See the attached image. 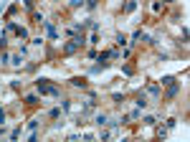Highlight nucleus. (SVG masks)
Here are the masks:
<instances>
[{
	"mask_svg": "<svg viewBox=\"0 0 190 142\" xmlns=\"http://www.w3.org/2000/svg\"><path fill=\"white\" fill-rule=\"evenodd\" d=\"M38 91H41V94H51V96H59V89H56V86H51V84H41V81H38Z\"/></svg>",
	"mask_w": 190,
	"mask_h": 142,
	"instance_id": "f257e3e1",
	"label": "nucleus"
},
{
	"mask_svg": "<svg viewBox=\"0 0 190 142\" xmlns=\"http://www.w3.org/2000/svg\"><path fill=\"white\" fill-rule=\"evenodd\" d=\"M135 8H137V3H135V0H129V3H127V8H124V10L129 13V10H135Z\"/></svg>",
	"mask_w": 190,
	"mask_h": 142,
	"instance_id": "39448f33",
	"label": "nucleus"
},
{
	"mask_svg": "<svg viewBox=\"0 0 190 142\" xmlns=\"http://www.w3.org/2000/svg\"><path fill=\"white\" fill-rule=\"evenodd\" d=\"M97 125H107V114H99L97 117Z\"/></svg>",
	"mask_w": 190,
	"mask_h": 142,
	"instance_id": "423d86ee",
	"label": "nucleus"
},
{
	"mask_svg": "<svg viewBox=\"0 0 190 142\" xmlns=\"http://www.w3.org/2000/svg\"><path fill=\"white\" fill-rule=\"evenodd\" d=\"M26 5H28V8H31V5H33V0H26Z\"/></svg>",
	"mask_w": 190,
	"mask_h": 142,
	"instance_id": "0eeeda50",
	"label": "nucleus"
},
{
	"mask_svg": "<svg viewBox=\"0 0 190 142\" xmlns=\"http://www.w3.org/2000/svg\"><path fill=\"white\" fill-rule=\"evenodd\" d=\"M137 107H140V109H145V107H147V99H145V96H140V99H137Z\"/></svg>",
	"mask_w": 190,
	"mask_h": 142,
	"instance_id": "20e7f679",
	"label": "nucleus"
},
{
	"mask_svg": "<svg viewBox=\"0 0 190 142\" xmlns=\"http://www.w3.org/2000/svg\"><path fill=\"white\" fill-rule=\"evenodd\" d=\"M178 91H180V86H178V84H170V89H167V94H165V96H167V99H175V96H178Z\"/></svg>",
	"mask_w": 190,
	"mask_h": 142,
	"instance_id": "f03ea898",
	"label": "nucleus"
},
{
	"mask_svg": "<svg viewBox=\"0 0 190 142\" xmlns=\"http://www.w3.org/2000/svg\"><path fill=\"white\" fill-rule=\"evenodd\" d=\"M71 84H74V86H86V81H84V79H71Z\"/></svg>",
	"mask_w": 190,
	"mask_h": 142,
	"instance_id": "7ed1b4c3",
	"label": "nucleus"
}]
</instances>
